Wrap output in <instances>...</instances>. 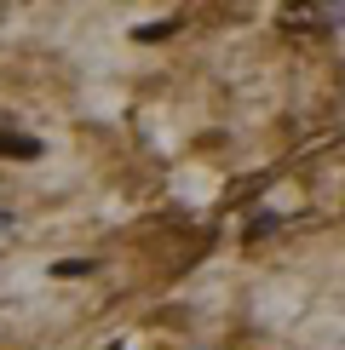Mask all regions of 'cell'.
Returning <instances> with one entry per match:
<instances>
[{
  "mask_svg": "<svg viewBox=\"0 0 345 350\" xmlns=\"http://www.w3.org/2000/svg\"><path fill=\"white\" fill-rule=\"evenodd\" d=\"M0 155H12V161H35L40 144H35V138H23V133H0Z\"/></svg>",
  "mask_w": 345,
  "mask_h": 350,
  "instance_id": "2",
  "label": "cell"
},
{
  "mask_svg": "<svg viewBox=\"0 0 345 350\" xmlns=\"http://www.w3.org/2000/svg\"><path fill=\"white\" fill-rule=\"evenodd\" d=\"M282 23H288V29H299V23L328 29V23H345V6H288V12H282Z\"/></svg>",
  "mask_w": 345,
  "mask_h": 350,
  "instance_id": "1",
  "label": "cell"
}]
</instances>
